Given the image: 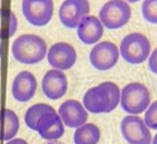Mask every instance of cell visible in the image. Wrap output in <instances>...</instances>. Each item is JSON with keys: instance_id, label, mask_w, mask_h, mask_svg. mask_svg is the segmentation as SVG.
<instances>
[{"instance_id": "5b68a950", "label": "cell", "mask_w": 157, "mask_h": 144, "mask_svg": "<svg viewBox=\"0 0 157 144\" xmlns=\"http://www.w3.org/2000/svg\"><path fill=\"white\" fill-rule=\"evenodd\" d=\"M131 7L123 0H112L99 11V20L108 29H119L125 26L131 17Z\"/></svg>"}, {"instance_id": "9c48e42d", "label": "cell", "mask_w": 157, "mask_h": 144, "mask_svg": "<svg viewBox=\"0 0 157 144\" xmlns=\"http://www.w3.org/2000/svg\"><path fill=\"white\" fill-rule=\"evenodd\" d=\"M89 58L92 65L96 69L109 70L114 67L119 61V48L111 42H99L92 49Z\"/></svg>"}, {"instance_id": "6da1fadb", "label": "cell", "mask_w": 157, "mask_h": 144, "mask_svg": "<svg viewBox=\"0 0 157 144\" xmlns=\"http://www.w3.org/2000/svg\"><path fill=\"white\" fill-rule=\"evenodd\" d=\"M120 94L119 88L116 83L104 82L87 90L83 96L84 106L94 114L109 113L120 102Z\"/></svg>"}, {"instance_id": "e0dca14e", "label": "cell", "mask_w": 157, "mask_h": 144, "mask_svg": "<svg viewBox=\"0 0 157 144\" xmlns=\"http://www.w3.org/2000/svg\"><path fill=\"white\" fill-rule=\"evenodd\" d=\"M100 137L99 128L93 123H87L76 130L74 133V142L75 144H98Z\"/></svg>"}, {"instance_id": "52a82bcc", "label": "cell", "mask_w": 157, "mask_h": 144, "mask_svg": "<svg viewBox=\"0 0 157 144\" xmlns=\"http://www.w3.org/2000/svg\"><path fill=\"white\" fill-rule=\"evenodd\" d=\"M22 11L26 19L33 26H44L53 16L54 3L52 0H24Z\"/></svg>"}, {"instance_id": "44dd1931", "label": "cell", "mask_w": 157, "mask_h": 144, "mask_svg": "<svg viewBox=\"0 0 157 144\" xmlns=\"http://www.w3.org/2000/svg\"><path fill=\"white\" fill-rule=\"evenodd\" d=\"M144 122L148 128L157 130V100L154 101L147 108L144 114Z\"/></svg>"}, {"instance_id": "8fae6325", "label": "cell", "mask_w": 157, "mask_h": 144, "mask_svg": "<svg viewBox=\"0 0 157 144\" xmlns=\"http://www.w3.org/2000/svg\"><path fill=\"white\" fill-rule=\"evenodd\" d=\"M59 116L65 125L71 128H78L87 121L88 114L80 102L68 99L61 104L58 110Z\"/></svg>"}, {"instance_id": "7a4b0ae2", "label": "cell", "mask_w": 157, "mask_h": 144, "mask_svg": "<svg viewBox=\"0 0 157 144\" xmlns=\"http://www.w3.org/2000/svg\"><path fill=\"white\" fill-rule=\"evenodd\" d=\"M47 46L38 35L25 34L13 42L12 53L17 61L25 64H35L41 62L45 57Z\"/></svg>"}, {"instance_id": "3957f363", "label": "cell", "mask_w": 157, "mask_h": 144, "mask_svg": "<svg viewBox=\"0 0 157 144\" xmlns=\"http://www.w3.org/2000/svg\"><path fill=\"white\" fill-rule=\"evenodd\" d=\"M120 102L124 110L127 113L138 115L144 111L150 105V91L143 83L138 82L128 83L123 88Z\"/></svg>"}, {"instance_id": "d4e9b609", "label": "cell", "mask_w": 157, "mask_h": 144, "mask_svg": "<svg viewBox=\"0 0 157 144\" xmlns=\"http://www.w3.org/2000/svg\"><path fill=\"white\" fill-rule=\"evenodd\" d=\"M1 52H2V50H1V44H0V57H1Z\"/></svg>"}, {"instance_id": "7402d4cb", "label": "cell", "mask_w": 157, "mask_h": 144, "mask_svg": "<svg viewBox=\"0 0 157 144\" xmlns=\"http://www.w3.org/2000/svg\"><path fill=\"white\" fill-rule=\"evenodd\" d=\"M149 67L153 73L157 74V48H155L149 58Z\"/></svg>"}, {"instance_id": "277c9868", "label": "cell", "mask_w": 157, "mask_h": 144, "mask_svg": "<svg viewBox=\"0 0 157 144\" xmlns=\"http://www.w3.org/2000/svg\"><path fill=\"white\" fill-rule=\"evenodd\" d=\"M119 49L120 54L125 61L132 64H139L147 59L151 45L144 34L133 32L124 37Z\"/></svg>"}, {"instance_id": "ba28073f", "label": "cell", "mask_w": 157, "mask_h": 144, "mask_svg": "<svg viewBox=\"0 0 157 144\" xmlns=\"http://www.w3.org/2000/svg\"><path fill=\"white\" fill-rule=\"evenodd\" d=\"M89 12L90 4L87 0H67L60 7L59 17L63 26L74 29L88 16Z\"/></svg>"}, {"instance_id": "ffe728a7", "label": "cell", "mask_w": 157, "mask_h": 144, "mask_svg": "<svg viewBox=\"0 0 157 144\" xmlns=\"http://www.w3.org/2000/svg\"><path fill=\"white\" fill-rule=\"evenodd\" d=\"M144 18L151 23H157V0H145L142 3Z\"/></svg>"}, {"instance_id": "30bf717a", "label": "cell", "mask_w": 157, "mask_h": 144, "mask_svg": "<svg viewBox=\"0 0 157 144\" xmlns=\"http://www.w3.org/2000/svg\"><path fill=\"white\" fill-rule=\"evenodd\" d=\"M50 65L57 70H67L77 60V52L71 45L66 42H58L50 47L47 53Z\"/></svg>"}, {"instance_id": "d6986e66", "label": "cell", "mask_w": 157, "mask_h": 144, "mask_svg": "<svg viewBox=\"0 0 157 144\" xmlns=\"http://www.w3.org/2000/svg\"><path fill=\"white\" fill-rule=\"evenodd\" d=\"M53 111H56V110L53 107L49 105L43 104V103L36 104L29 107L28 110L26 111L25 115V122L26 125L30 129L36 131V126H37L40 118L45 113Z\"/></svg>"}, {"instance_id": "9a60e30c", "label": "cell", "mask_w": 157, "mask_h": 144, "mask_svg": "<svg viewBox=\"0 0 157 144\" xmlns=\"http://www.w3.org/2000/svg\"><path fill=\"white\" fill-rule=\"evenodd\" d=\"M103 34V26L96 16L84 18L77 27V35L82 42L91 45L99 41Z\"/></svg>"}, {"instance_id": "cb8c5ba5", "label": "cell", "mask_w": 157, "mask_h": 144, "mask_svg": "<svg viewBox=\"0 0 157 144\" xmlns=\"http://www.w3.org/2000/svg\"><path fill=\"white\" fill-rule=\"evenodd\" d=\"M152 144H157V133L155 135L154 138H153V141H152Z\"/></svg>"}, {"instance_id": "2e32d148", "label": "cell", "mask_w": 157, "mask_h": 144, "mask_svg": "<svg viewBox=\"0 0 157 144\" xmlns=\"http://www.w3.org/2000/svg\"><path fill=\"white\" fill-rule=\"evenodd\" d=\"M19 120L11 110L3 109L0 111V140L9 141L18 133Z\"/></svg>"}, {"instance_id": "7c38bea8", "label": "cell", "mask_w": 157, "mask_h": 144, "mask_svg": "<svg viewBox=\"0 0 157 144\" xmlns=\"http://www.w3.org/2000/svg\"><path fill=\"white\" fill-rule=\"evenodd\" d=\"M67 79L61 71L49 70L42 79V90L45 95L51 99L62 98L67 91Z\"/></svg>"}, {"instance_id": "603a6c76", "label": "cell", "mask_w": 157, "mask_h": 144, "mask_svg": "<svg viewBox=\"0 0 157 144\" xmlns=\"http://www.w3.org/2000/svg\"><path fill=\"white\" fill-rule=\"evenodd\" d=\"M6 144H29L25 140L21 139V138H16V139H13L11 141L8 142Z\"/></svg>"}, {"instance_id": "ac0fdd59", "label": "cell", "mask_w": 157, "mask_h": 144, "mask_svg": "<svg viewBox=\"0 0 157 144\" xmlns=\"http://www.w3.org/2000/svg\"><path fill=\"white\" fill-rule=\"evenodd\" d=\"M18 27V19L13 11L0 9V39L13 36Z\"/></svg>"}, {"instance_id": "5bb4252c", "label": "cell", "mask_w": 157, "mask_h": 144, "mask_svg": "<svg viewBox=\"0 0 157 144\" xmlns=\"http://www.w3.org/2000/svg\"><path fill=\"white\" fill-rule=\"evenodd\" d=\"M36 131L45 140H57L64 135L65 128L59 115L53 111L45 113L40 118Z\"/></svg>"}, {"instance_id": "8992f818", "label": "cell", "mask_w": 157, "mask_h": 144, "mask_svg": "<svg viewBox=\"0 0 157 144\" xmlns=\"http://www.w3.org/2000/svg\"><path fill=\"white\" fill-rule=\"evenodd\" d=\"M121 132L129 144H151L150 129L138 115H127L121 122Z\"/></svg>"}, {"instance_id": "4fadbf2b", "label": "cell", "mask_w": 157, "mask_h": 144, "mask_svg": "<svg viewBox=\"0 0 157 144\" xmlns=\"http://www.w3.org/2000/svg\"><path fill=\"white\" fill-rule=\"evenodd\" d=\"M36 90V78L28 71H22L17 74L12 83V94L19 102L29 101L35 95Z\"/></svg>"}]
</instances>
